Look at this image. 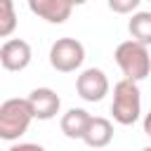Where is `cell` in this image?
Masks as SVG:
<instances>
[{
  "instance_id": "obj_13",
  "label": "cell",
  "mask_w": 151,
  "mask_h": 151,
  "mask_svg": "<svg viewBox=\"0 0 151 151\" xmlns=\"http://www.w3.org/2000/svg\"><path fill=\"white\" fill-rule=\"evenodd\" d=\"M142 0H109V7L116 12V14H130L139 7Z\"/></svg>"
},
{
  "instance_id": "obj_8",
  "label": "cell",
  "mask_w": 151,
  "mask_h": 151,
  "mask_svg": "<svg viewBox=\"0 0 151 151\" xmlns=\"http://www.w3.org/2000/svg\"><path fill=\"white\" fill-rule=\"evenodd\" d=\"M28 9L50 24H64L71 17L73 5L68 0H28Z\"/></svg>"
},
{
  "instance_id": "obj_4",
  "label": "cell",
  "mask_w": 151,
  "mask_h": 151,
  "mask_svg": "<svg viewBox=\"0 0 151 151\" xmlns=\"http://www.w3.org/2000/svg\"><path fill=\"white\" fill-rule=\"evenodd\" d=\"M83 59H85V47L76 38H59L50 50V64L61 73H71L80 68Z\"/></svg>"
},
{
  "instance_id": "obj_12",
  "label": "cell",
  "mask_w": 151,
  "mask_h": 151,
  "mask_svg": "<svg viewBox=\"0 0 151 151\" xmlns=\"http://www.w3.org/2000/svg\"><path fill=\"white\" fill-rule=\"evenodd\" d=\"M17 26V14L12 0H0V35L7 38Z\"/></svg>"
},
{
  "instance_id": "obj_18",
  "label": "cell",
  "mask_w": 151,
  "mask_h": 151,
  "mask_svg": "<svg viewBox=\"0 0 151 151\" xmlns=\"http://www.w3.org/2000/svg\"><path fill=\"white\" fill-rule=\"evenodd\" d=\"M149 2H151V0H149Z\"/></svg>"
},
{
  "instance_id": "obj_2",
  "label": "cell",
  "mask_w": 151,
  "mask_h": 151,
  "mask_svg": "<svg viewBox=\"0 0 151 151\" xmlns=\"http://www.w3.org/2000/svg\"><path fill=\"white\" fill-rule=\"evenodd\" d=\"M111 113H113V120L120 123V125H132L139 118V113H142V97H139L137 80L123 78V80L116 83Z\"/></svg>"
},
{
  "instance_id": "obj_6",
  "label": "cell",
  "mask_w": 151,
  "mask_h": 151,
  "mask_svg": "<svg viewBox=\"0 0 151 151\" xmlns=\"http://www.w3.org/2000/svg\"><path fill=\"white\" fill-rule=\"evenodd\" d=\"M0 64L7 71H24L31 64V45L19 38L5 40L0 47Z\"/></svg>"
},
{
  "instance_id": "obj_1",
  "label": "cell",
  "mask_w": 151,
  "mask_h": 151,
  "mask_svg": "<svg viewBox=\"0 0 151 151\" xmlns=\"http://www.w3.org/2000/svg\"><path fill=\"white\" fill-rule=\"evenodd\" d=\"M149 45L139 42V40H125L116 47V64L120 66V71L125 73V78L132 80H144L151 73V57H149Z\"/></svg>"
},
{
  "instance_id": "obj_9",
  "label": "cell",
  "mask_w": 151,
  "mask_h": 151,
  "mask_svg": "<svg viewBox=\"0 0 151 151\" xmlns=\"http://www.w3.org/2000/svg\"><path fill=\"white\" fill-rule=\"evenodd\" d=\"M111 139H113L111 120H106L101 116H92V120H90V125H87V130L83 134V142L87 146H92V149H101V146L111 144Z\"/></svg>"
},
{
  "instance_id": "obj_3",
  "label": "cell",
  "mask_w": 151,
  "mask_h": 151,
  "mask_svg": "<svg viewBox=\"0 0 151 151\" xmlns=\"http://www.w3.org/2000/svg\"><path fill=\"white\" fill-rule=\"evenodd\" d=\"M33 109L28 104V99H7L2 101L0 106V137L12 142V139H19L31 120H33Z\"/></svg>"
},
{
  "instance_id": "obj_7",
  "label": "cell",
  "mask_w": 151,
  "mask_h": 151,
  "mask_svg": "<svg viewBox=\"0 0 151 151\" xmlns=\"http://www.w3.org/2000/svg\"><path fill=\"white\" fill-rule=\"evenodd\" d=\"M28 104L33 109V116L38 120H50L59 113V106H61V99L54 90L50 87H35L31 94H28Z\"/></svg>"
},
{
  "instance_id": "obj_14",
  "label": "cell",
  "mask_w": 151,
  "mask_h": 151,
  "mask_svg": "<svg viewBox=\"0 0 151 151\" xmlns=\"http://www.w3.org/2000/svg\"><path fill=\"white\" fill-rule=\"evenodd\" d=\"M7 151H45V149H42L40 144H28V142H26V144H14V146H9Z\"/></svg>"
},
{
  "instance_id": "obj_17",
  "label": "cell",
  "mask_w": 151,
  "mask_h": 151,
  "mask_svg": "<svg viewBox=\"0 0 151 151\" xmlns=\"http://www.w3.org/2000/svg\"><path fill=\"white\" fill-rule=\"evenodd\" d=\"M142 151H151V146H146V149H142Z\"/></svg>"
},
{
  "instance_id": "obj_10",
  "label": "cell",
  "mask_w": 151,
  "mask_h": 151,
  "mask_svg": "<svg viewBox=\"0 0 151 151\" xmlns=\"http://www.w3.org/2000/svg\"><path fill=\"white\" fill-rule=\"evenodd\" d=\"M90 120H92V116H90L85 109H68V111L61 116V132H64L68 139H83Z\"/></svg>"
},
{
  "instance_id": "obj_15",
  "label": "cell",
  "mask_w": 151,
  "mask_h": 151,
  "mask_svg": "<svg viewBox=\"0 0 151 151\" xmlns=\"http://www.w3.org/2000/svg\"><path fill=\"white\" fill-rule=\"evenodd\" d=\"M144 132H146V134L151 137V111H149V113L144 116Z\"/></svg>"
},
{
  "instance_id": "obj_16",
  "label": "cell",
  "mask_w": 151,
  "mask_h": 151,
  "mask_svg": "<svg viewBox=\"0 0 151 151\" xmlns=\"http://www.w3.org/2000/svg\"><path fill=\"white\" fill-rule=\"evenodd\" d=\"M68 2H71V5H85L87 0H68Z\"/></svg>"
},
{
  "instance_id": "obj_5",
  "label": "cell",
  "mask_w": 151,
  "mask_h": 151,
  "mask_svg": "<svg viewBox=\"0 0 151 151\" xmlns=\"http://www.w3.org/2000/svg\"><path fill=\"white\" fill-rule=\"evenodd\" d=\"M76 90L85 101H101L109 94V78L101 68H85L76 80Z\"/></svg>"
},
{
  "instance_id": "obj_11",
  "label": "cell",
  "mask_w": 151,
  "mask_h": 151,
  "mask_svg": "<svg viewBox=\"0 0 151 151\" xmlns=\"http://www.w3.org/2000/svg\"><path fill=\"white\" fill-rule=\"evenodd\" d=\"M127 28H130V35L134 40H139L144 45H151V12H137V14H132Z\"/></svg>"
}]
</instances>
